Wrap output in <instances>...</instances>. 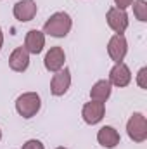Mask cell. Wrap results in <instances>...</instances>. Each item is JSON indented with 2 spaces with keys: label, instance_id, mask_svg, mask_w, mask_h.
Here are the masks:
<instances>
[{
  "label": "cell",
  "instance_id": "30bf717a",
  "mask_svg": "<svg viewBox=\"0 0 147 149\" xmlns=\"http://www.w3.org/2000/svg\"><path fill=\"white\" fill-rule=\"evenodd\" d=\"M38 12V5L35 0H19L12 7V14L19 23H28L33 21Z\"/></svg>",
  "mask_w": 147,
  "mask_h": 149
},
{
  "label": "cell",
  "instance_id": "5bb4252c",
  "mask_svg": "<svg viewBox=\"0 0 147 149\" xmlns=\"http://www.w3.org/2000/svg\"><path fill=\"white\" fill-rule=\"evenodd\" d=\"M111 94H112V85L109 83V80H97L90 88V99L104 102V104L107 102Z\"/></svg>",
  "mask_w": 147,
  "mask_h": 149
},
{
  "label": "cell",
  "instance_id": "44dd1931",
  "mask_svg": "<svg viewBox=\"0 0 147 149\" xmlns=\"http://www.w3.org/2000/svg\"><path fill=\"white\" fill-rule=\"evenodd\" d=\"M0 141H2V128H0Z\"/></svg>",
  "mask_w": 147,
  "mask_h": 149
},
{
  "label": "cell",
  "instance_id": "7c38bea8",
  "mask_svg": "<svg viewBox=\"0 0 147 149\" xmlns=\"http://www.w3.org/2000/svg\"><path fill=\"white\" fill-rule=\"evenodd\" d=\"M97 142H99L104 149H114V148L119 146L121 135H119V132H118L114 127L104 125V127H101L99 132H97Z\"/></svg>",
  "mask_w": 147,
  "mask_h": 149
},
{
  "label": "cell",
  "instance_id": "d6986e66",
  "mask_svg": "<svg viewBox=\"0 0 147 149\" xmlns=\"http://www.w3.org/2000/svg\"><path fill=\"white\" fill-rule=\"evenodd\" d=\"M2 47H3V30L0 28V50H2Z\"/></svg>",
  "mask_w": 147,
  "mask_h": 149
},
{
  "label": "cell",
  "instance_id": "ba28073f",
  "mask_svg": "<svg viewBox=\"0 0 147 149\" xmlns=\"http://www.w3.org/2000/svg\"><path fill=\"white\" fill-rule=\"evenodd\" d=\"M43 66L47 71L50 73H55L59 70H62L66 66V52L62 47L55 45V47H50L43 57Z\"/></svg>",
  "mask_w": 147,
  "mask_h": 149
},
{
  "label": "cell",
  "instance_id": "9a60e30c",
  "mask_svg": "<svg viewBox=\"0 0 147 149\" xmlns=\"http://www.w3.org/2000/svg\"><path fill=\"white\" fill-rule=\"evenodd\" d=\"M132 7H133L135 19L140 21V23H147V2L146 0H133Z\"/></svg>",
  "mask_w": 147,
  "mask_h": 149
},
{
  "label": "cell",
  "instance_id": "ac0fdd59",
  "mask_svg": "<svg viewBox=\"0 0 147 149\" xmlns=\"http://www.w3.org/2000/svg\"><path fill=\"white\" fill-rule=\"evenodd\" d=\"M132 3H133V0H114V7L123 9V10H126L128 7H132Z\"/></svg>",
  "mask_w": 147,
  "mask_h": 149
},
{
  "label": "cell",
  "instance_id": "6da1fadb",
  "mask_svg": "<svg viewBox=\"0 0 147 149\" xmlns=\"http://www.w3.org/2000/svg\"><path fill=\"white\" fill-rule=\"evenodd\" d=\"M73 28V19L66 10H57L54 14H50V17L45 21L43 24V33L45 37L52 38H66L69 35Z\"/></svg>",
  "mask_w": 147,
  "mask_h": 149
},
{
  "label": "cell",
  "instance_id": "5b68a950",
  "mask_svg": "<svg viewBox=\"0 0 147 149\" xmlns=\"http://www.w3.org/2000/svg\"><path fill=\"white\" fill-rule=\"evenodd\" d=\"M71 87V70L68 66H64L62 70L55 71L50 78V94L54 97H62L68 94Z\"/></svg>",
  "mask_w": 147,
  "mask_h": 149
},
{
  "label": "cell",
  "instance_id": "277c9868",
  "mask_svg": "<svg viewBox=\"0 0 147 149\" xmlns=\"http://www.w3.org/2000/svg\"><path fill=\"white\" fill-rule=\"evenodd\" d=\"M107 54L111 61L116 63H125V57L128 54V40L125 33H114L107 42Z\"/></svg>",
  "mask_w": 147,
  "mask_h": 149
},
{
  "label": "cell",
  "instance_id": "ffe728a7",
  "mask_svg": "<svg viewBox=\"0 0 147 149\" xmlns=\"http://www.w3.org/2000/svg\"><path fill=\"white\" fill-rule=\"evenodd\" d=\"M55 149H68V148H64V146H59V148H55Z\"/></svg>",
  "mask_w": 147,
  "mask_h": 149
},
{
  "label": "cell",
  "instance_id": "7a4b0ae2",
  "mask_svg": "<svg viewBox=\"0 0 147 149\" xmlns=\"http://www.w3.org/2000/svg\"><path fill=\"white\" fill-rule=\"evenodd\" d=\"M14 106H16V113L21 118L31 120L42 109V97L37 92H23L21 95H17Z\"/></svg>",
  "mask_w": 147,
  "mask_h": 149
},
{
  "label": "cell",
  "instance_id": "8992f818",
  "mask_svg": "<svg viewBox=\"0 0 147 149\" xmlns=\"http://www.w3.org/2000/svg\"><path fill=\"white\" fill-rule=\"evenodd\" d=\"M106 116V104L99 102V101H88L83 104L81 108V118L87 125H99Z\"/></svg>",
  "mask_w": 147,
  "mask_h": 149
},
{
  "label": "cell",
  "instance_id": "9c48e42d",
  "mask_svg": "<svg viewBox=\"0 0 147 149\" xmlns=\"http://www.w3.org/2000/svg\"><path fill=\"white\" fill-rule=\"evenodd\" d=\"M109 83L112 87H118V88H125L132 83V71L128 68L126 63H116L109 71Z\"/></svg>",
  "mask_w": 147,
  "mask_h": 149
},
{
  "label": "cell",
  "instance_id": "2e32d148",
  "mask_svg": "<svg viewBox=\"0 0 147 149\" xmlns=\"http://www.w3.org/2000/svg\"><path fill=\"white\" fill-rule=\"evenodd\" d=\"M137 85L142 88V90H146L147 88V68L144 66V68H140L139 70V73H137Z\"/></svg>",
  "mask_w": 147,
  "mask_h": 149
},
{
  "label": "cell",
  "instance_id": "8fae6325",
  "mask_svg": "<svg viewBox=\"0 0 147 149\" xmlns=\"http://www.w3.org/2000/svg\"><path fill=\"white\" fill-rule=\"evenodd\" d=\"M30 56L31 54L23 45L16 47L9 56V68L12 71H16V73H24L30 68Z\"/></svg>",
  "mask_w": 147,
  "mask_h": 149
},
{
  "label": "cell",
  "instance_id": "3957f363",
  "mask_svg": "<svg viewBox=\"0 0 147 149\" xmlns=\"http://www.w3.org/2000/svg\"><path fill=\"white\" fill-rule=\"evenodd\" d=\"M126 134L130 141L140 144L147 141V118L144 113H133L126 121Z\"/></svg>",
  "mask_w": 147,
  "mask_h": 149
},
{
  "label": "cell",
  "instance_id": "4fadbf2b",
  "mask_svg": "<svg viewBox=\"0 0 147 149\" xmlns=\"http://www.w3.org/2000/svg\"><path fill=\"white\" fill-rule=\"evenodd\" d=\"M30 54L38 56L45 49V33L42 30H30L24 37V45H23Z\"/></svg>",
  "mask_w": 147,
  "mask_h": 149
},
{
  "label": "cell",
  "instance_id": "e0dca14e",
  "mask_svg": "<svg viewBox=\"0 0 147 149\" xmlns=\"http://www.w3.org/2000/svg\"><path fill=\"white\" fill-rule=\"evenodd\" d=\"M21 149H45V146H43V142L38 141V139H28V141L21 146Z\"/></svg>",
  "mask_w": 147,
  "mask_h": 149
},
{
  "label": "cell",
  "instance_id": "52a82bcc",
  "mask_svg": "<svg viewBox=\"0 0 147 149\" xmlns=\"http://www.w3.org/2000/svg\"><path fill=\"white\" fill-rule=\"evenodd\" d=\"M106 21H107V26L114 33H125L128 30V24H130V19H128V14L126 10L123 9H118V7H111L106 12Z\"/></svg>",
  "mask_w": 147,
  "mask_h": 149
}]
</instances>
